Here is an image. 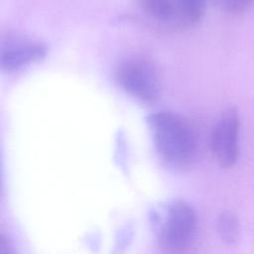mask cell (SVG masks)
I'll return each instance as SVG.
<instances>
[{"instance_id":"obj_11","label":"cell","mask_w":254,"mask_h":254,"mask_svg":"<svg viewBox=\"0 0 254 254\" xmlns=\"http://www.w3.org/2000/svg\"><path fill=\"white\" fill-rule=\"evenodd\" d=\"M0 254H15L14 248L10 243L9 239L6 238L4 234H1L0 240Z\"/></svg>"},{"instance_id":"obj_2","label":"cell","mask_w":254,"mask_h":254,"mask_svg":"<svg viewBox=\"0 0 254 254\" xmlns=\"http://www.w3.org/2000/svg\"><path fill=\"white\" fill-rule=\"evenodd\" d=\"M157 238L164 254H185L196 232V214L183 200L171 202L159 219Z\"/></svg>"},{"instance_id":"obj_3","label":"cell","mask_w":254,"mask_h":254,"mask_svg":"<svg viewBox=\"0 0 254 254\" xmlns=\"http://www.w3.org/2000/svg\"><path fill=\"white\" fill-rule=\"evenodd\" d=\"M116 81L130 96L145 104L155 103L161 93L157 69L148 60L134 57L124 61L116 70Z\"/></svg>"},{"instance_id":"obj_6","label":"cell","mask_w":254,"mask_h":254,"mask_svg":"<svg viewBox=\"0 0 254 254\" xmlns=\"http://www.w3.org/2000/svg\"><path fill=\"white\" fill-rule=\"evenodd\" d=\"M216 232L225 244H235L241 233L240 222L236 214L230 210L221 212L216 220Z\"/></svg>"},{"instance_id":"obj_5","label":"cell","mask_w":254,"mask_h":254,"mask_svg":"<svg viewBox=\"0 0 254 254\" xmlns=\"http://www.w3.org/2000/svg\"><path fill=\"white\" fill-rule=\"evenodd\" d=\"M48 48L41 42L31 40H13L4 44L1 51V66L10 72L18 70L44 59Z\"/></svg>"},{"instance_id":"obj_8","label":"cell","mask_w":254,"mask_h":254,"mask_svg":"<svg viewBox=\"0 0 254 254\" xmlns=\"http://www.w3.org/2000/svg\"><path fill=\"white\" fill-rule=\"evenodd\" d=\"M178 19L187 24L198 22L204 13L206 0H175Z\"/></svg>"},{"instance_id":"obj_10","label":"cell","mask_w":254,"mask_h":254,"mask_svg":"<svg viewBox=\"0 0 254 254\" xmlns=\"http://www.w3.org/2000/svg\"><path fill=\"white\" fill-rule=\"evenodd\" d=\"M133 237V228L129 225L121 228L115 238L112 254H122L130 244Z\"/></svg>"},{"instance_id":"obj_1","label":"cell","mask_w":254,"mask_h":254,"mask_svg":"<svg viewBox=\"0 0 254 254\" xmlns=\"http://www.w3.org/2000/svg\"><path fill=\"white\" fill-rule=\"evenodd\" d=\"M147 125L160 157L173 167L188 166L196 153V139L187 122L170 111L147 117Z\"/></svg>"},{"instance_id":"obj_7","label":"cell","mask_w":254,"mask_h":254,"mask_svg":"<svg viewBox=\"0 0 254 254\" xmlns=\"http://www.w3.org/2000/svg\"><path fill=\"white\" fill-rule=\"evenodd\" d=\"M142 10L151 18L161 22L178 19L175 0H138Z\"/></svg>"},{"instance_id":"obj_4","label":"cell","mask_w":254,"mask_h":254,"mask_svg":"<svg viewBox=\"0 0 254 254\" xmlns=\"http://www.w3.org/2000/svg\"><path fill=\"white\" fill-rule=\"evenodd\" d=\"M241 118L236 108L225 110L214 124L209 146L215 162L221 168L233 167L240 151Z\"/></svg>"},{"instance_id":"obj_9","label":"cell","mask_w":254,"mask_h":254,"mask_svg":"<svg viewBox=\"0 0 254 254\" xmlns=\"http://www.w3.org/2000/svg\"><path fill=\"white\" fill-rule=\"evenodd\" d=\"M215 7L227 14H241L254 6V0H212Z\"/></svg>"}]
</instances>
